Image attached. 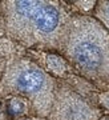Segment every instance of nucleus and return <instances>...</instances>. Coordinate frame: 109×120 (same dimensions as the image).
I'll return each mask as SVG.
<instances>
[{
  "mask_svg": "<svg viewBox=\"0 0 109 120\" xmlns=\"http://www.w3.org/2000/svg\"><path fill=\"white\" fill-rule=\"evenodd\" d=\"M4 36L19 47L61 52L73 13L60 1L7 0L0 3Z\"/></svg>",
  "mask_w": 109,
  "mask_h": 120,
  "instance_id": "obj_1",
  "label": "nucleus"
},
{
  "mask_svg": "<svg viewBox=\"0 0 109 120\" xmlns=\"http://www.w3.org/2000/svg\"><path fill=\"white\" fill-rule=\"evenodd\" d=\"M60 53L80 76L109 91V34L92 15H72Z\"/></svg>",
  "mask_w": 109,
  "mask_h": 120,
  "instance_id": "obj_2",
  "label": "nucleus"
},
{
  "mask_svg": "<svg viewBox=\"0 0 109 120\" xmlns=\"http://www.w3.org/2000/svg\"><path fill=\"white\" fill-rule=\"evenodd\" d=\"M56 80L28 57L19 56L9 61L0 82V98L19 96L32 107L33 116L47 119L53 101Z\"/></svg>",
  "mask_w": 109,
  "mask_h": 120,
  "instance_id": "obj_3",
  "label": "nucleus"
},
{
  "mask_svg": "<svg viewBox=\"0 0 109 120\" xmlns=\"http://www.w3.org/2000/svg\"><path fill=\"white\" fill-rule=\"evenodd\" d=\"M101 116L102 112L76 91L56 86L47 120H98Z\"/></svg>",
  "mask_w": 109,
  "mask_h": 120,
  "instance_id": "obj_4",
  "label": "nucleus"
},
{
  "mask_svg": "<svg viewBox=\"0 0 109 120\" xmlns=\"http://www.w3.org/2000/svg\"><path fill=\"white\" fill-rule=\"evenodd\" d=\"M5 116L9 120H17L25 116H33L31 104L23 98L19 96H11L4 99Z\"/></svg>",
  "mask_w": 109,
  "mask_h": 120,
  "instance_id": "obj_5",
  "label": "nucleus"
},
{
  "mask_svg": "<svg viewBox=\"0 0 109 120\" xmlns=\"http://www.w3.org/2000/svg\"><path fill=\"white\" fill-rule=\"evenodd\" d=\"M17 48H20L16 43H13L12 40H9L5 36L0 38V82L3 79L7 65L9 64V61L16 57V51Z\"/></svg>",
  "mask_w": 109,
  "mask_h": 120,
  "instance_id": "obj_6",
  "label": "nucleus"
},
{
  "mask_svg": "<svg viewBox=\"0 0 109 120\" xmlns=\"http://www.w3.org/2000/svg\"><path fill=\"white\" fill-rule=\"evenodd\" d=\"M93 11H94L93 17L104 27L105 31L109 34V0L96 1V5H94Z\"/></svg>",
  "mask_w": 109,
  "mask_h": 120,
  "instance_id": "obj_7",
  "label": "nucleus"
},
{
  "mask_svg": "<svg viewBox=\"0 0 109 120\" xmlns=\"http://www.w3.org/2000/svg\"><path fill=\"white\" fill-rule=\"evenodd\" d=\"M7 119L5 116V108H4V99L0 98V120Z\"/></svg>",
  "mask_w": 109,
  "mask_h": 120,
  "instance_id": "obj_8",
  "label": "nucleus"
},
{
  "mask_svg": "<svg viewBox=\"0 0 109 120\" xmlns=\"http://www.w3.org/2000/svg\"><path fill=\"white\" fill-rule=\"evenodd\" d=\"M17 120H47L44 117H37V116H25V117H21V119Z\"/></svg>",
  "mask_w": 109,
  "mask_h": 120,
  "instance_id": "obj_9",
  "label": "nucleus"
},
{
  "mask_svg": "<svg viewBox=\"0 0 109 120\" xmlns=\"http://www.w3.org/2000/svg\"><path fill=\"white\" fill-rule=\"evenodd\" d=\"M4 36V26H3V19H1V15H0V38Z\"/></svg>",
  "mask_w": 109,
  "mask_h": 120,
  "instance_id": "obj_10",
  "label": "nucleus"
},
{
  "mask_svg": "<svg viewBox=\"0 0 109 120\" xmlns=\"http://www.w3.org/2000/svg\"><path fill=\"white\" fill-rule=\"evenodd\" d=\"M98 120H109V116H101Z\"/></svg>",
  "mask_w": 109,
  "mask_h": 120,
  "instance_id": "obj_11",
  "label": "nucleus"
}]
</instances>
